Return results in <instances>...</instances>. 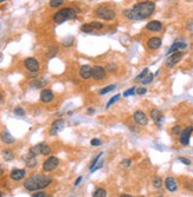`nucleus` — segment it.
<instances>
[{
  "instance_id": "obj_1",
  "label": "nucleus",
  "mask_w": 193,
  "mask_h": 197,
  "mask_svg": "<svg viewBox=\"0 0 193 197\" xmlns=\"http://www.w3.org/2000/svg\"><path fill=\"white\" fill-rule=\"evenodd\" d=\"M155 11V4L153 1L146 0L135 4L133 7L127 8L123 11V14L126 18L130 20H145L149 18Z\"/></svg>"
},
{
  "instance_id": "obj_2",
  "label": "nucleus",
  "mask_w": 193,
  "mask_h": 197,
  "mask_svg": "<svg viewBox=\"0 0 193 197\" xmlns=\"http://www.w3.org/2000/svg\"><path fill=\"white\" fill-rule=\"evenodd\" d=\"M52 182V178L49 177L46 175H40V174H37V175H33L31 177H29L25 183H24V188L29 191H37V190H40L44 189L46 186H49Z\"/></svg>"
},
{
  "instance_id": "obj_3",
  "label": "nucleus",
  "mask_w": 193,
  "mask_h": 197,
  "mask_svg": "<svg viewBox=\"0 0 193 197\" xmlns=\"http://www.w3.org/2000/svg\"><path fill=\"white\" fill-rule=\"evenodd\" d=\"M75 15H76V10L70 8V7H65V8H62V10H59L58 12L54 13V22L56 24H63V22L69 20V19L75 18Z\"/></svg>"
},
{
  "instance_id": "obj_4",
  "label": "nucleus",
  "mask_w": 193,
  "mask_h": 197,
  "mask_svg": "<svg viewBox=\"0 0 193 197\" xmlns=\"http://www.w3.org/2000/svg\"><path fill=\"white\" fill-rule=\"evenodd\" d=\"M96 15L100 19H102V20L110 22V20L115 19L116 12L114 11L111 7H109V6H100L96 10Z\"/></svg>"
},
{
  "instance_id": "obj_5",
  "label": "nucleus",
  "mask_w": 193,
  "mask_h": 197,
  "mask_svg": "<svg viewBox=\"0 0 193 197\" xmlns=\"http://www.w3.org/2000/svg\"><path fill=\"white\" fill-rule=\"evenodd\" d=\"M50 153H51V148H50L47 144H45V143H40V144L34 145V146H32V148L30 149V151H29V155H31L33 157H36V156H38V155L47 156V155H50Z\"/></svg>"
},
{
  "instance_id": "obj_6",
  "label": "nucleus",
  "mask_w": 193,
  "mask_h": 197,
  "mask_svg": "<svg viewBox=\"0 0 193 197\" xmlns=\"http://www.w3.org/2000/svg\"><path fill=\"white\" fill-rule=\"evenodd\" d=\"M24 64H25V67L27 68V71L32 75H36L39 71V62L36 58H32V57L26 58L24 60Z\"/></svg>"
},
{
  "instance_id": "obj_7",
  "label": "nucleus",
  "mask_w": 193,
  "mask_h": 197,
  "mask_svg": "<svg viewBox=\"0 0 193 197\" xmlns=\"http://www.w3.org/2000/svg\"><path fill=\"white\" fill-rule=\"evenodd\" d=\"M58 165H59V159L54 156H51L43 163V170L45 172H50V171H54V169H57Z\"/></svg>"
},
{
  "instance_id": "obj_8",
  "label": "nucleus",
  "mask_w": 193,
  "mask_h": 197,
  "mask_svg": "<svg viewBox=\"0 0 193 197\" xmlns=\"http://www.w3.org/2000/svg\"><path fill=\"white\" fill-rule=\"evenodd\" d=\"M106 73H107V70L104 67H102V66L95 65L91 67V77L95 80H102V79H104Z\"/></svg>"
},
{
  "instance_id": "obj_9",
  "label": "nucleus",
  "mask_w": 193,
  "mask_h": 197,
  "mask_svg": "<svg viewBox=\"0 0 193 197\" xmlns=\"http://www.w3.org/2000/svg\"><path fill=\"white\" fill-rule=\"evenodd\" d=\"M182 57H184V52H181V51H177V52L172 53V55L167 58V60H166V65H167V67H173V66H175L180 60H181Z\"/></svg>"
},
{
  "instance_id": "obj_10",
  "label": "nucleus",
  "mask_w": 193,
  "mask_h": 197,
  "mask_svg": "<svg viewBox=\"0 0 193 197\" xmlns=\"http://www.w3.org/2000/svg\"><path fill=\"white\" fill-rule=\"evenodd\" d=\"M133 118H134L135 123L139 124V125H147V123H148V118H147L146 113L143 111H141V110H138V111L134 112Z\"/></svg>"
},
{
  "instance_id": "obj_11",
  "label": "nucleus",
  "mask_w": 193,
  "mask_h": 197,
  "mask_svg": "<svg viewBox=\"0 0 193 197\" xmlns=\"http://www.w3.org/2000/svg\"><path fill=\"white\" fill-rule=\"evenodd\" d=\"M65 122L63 119H57L51 124V128H50V135H57L64 129Z\"/></svg>"
},
{
  "instance_id": "obj_12",
  "label": "nucleus",
  "mask_w": 193,
  "mask_h": 197,
  "mask_svg": "<svg viewBox=\"0 0 193 197\" xmlns=\"http://www.w3.org/2000/svg\"><path fill=\"white\" fill-rule=\"evenodd\" d=\"M54 99V95L50 88H44V90H42V92H40V102L47 104V103H51Z\"/></svg>"
},
{
  "instance_id": "obj_13",
  "label": "nucleus",
  "mask_w": 193,
  "mask_h": 197,
  "mask_svg": "<svg viewBox=\"0 0 193 197\" xmlns=\"http://www.w3.org/2000/svg\"><path fill=\"white\" fill-rule=\"evenodd\" d=\"M193 132V126H188L186 128L184 131L180 133V143L182 145H188L190 144V137H191V133Z\"/></svg>"
},
{
  "instance_id": "obj_14",
  "label": "nucleus",
  "mask_w": 193,
  "mask_h": 197,
  "mask_svg": "<svg viewBox=\"0 0 193 197\" xmlns=\"http://www.w3.org/2000/svg\"><path fill=\"white\" fill-rule=\"evenodd\" d=\"M150 117L156 125H161L163 122V113L158 109H153L150 111Z\"/></svg>"
},
{
  "instance_id": "obj_15",
  "label": "nucleus",
  "mask_w": 193,
  "mask_h": 197,
  "mask_svg": "<svg viewBox=\"0 0 193 197\" xmlns=\"http://www.w3.org/2000/svg\"><path fill=\"white\" fill-rule=\"evenodd\" d=\"M161 44H162V40H161V38H159V37H152V38L148 39V42H147V46H148V48H150V50H158L161 46Z\"/></svg>"
},
{
  "instance_id": "obj_16",
  "label": "nucleus",
  "mask_w": 193,
  "mask_h": 197,
  "mask_svg": "<svg viewBox=\"0 0 193 197\" xmlns=\"http://www.w3.org/2000/svg\"><path fill=\"white\" fill-rule=\"evenodd\" d=\"M165 186H166V189H167L168 191L174 192V191L178 189V182H177V179L173 178V177H167L166 181H165Z\"/></svg>"
},
{
  "instance_id": "obj_17",
  "label": "nucleus",
  "mask_w": 193,
  "mask_h": 197,
  "mask_svg": "<svg viewBox=\"0 0 193 197\" xmlns=\"http://www.w3.org/2000/svg\"><path fill=\"white\" fill-rule=\"evenodd\" d=\"M26 175V171L24 170V169H14V170H12L11 174H10V177H11L13 181H22L23 178L25 177Z\"/></svg>"
},
{
  "instance_id": "obj_18",
  "label": "nucleus",
  "mask_w": 193,
  "mask_h": 197,
  "mask_svg": "<svg viewBox=\"0 0 193 197\" xmlns=\"http://www.w3.org/2000/svg\"><path fill=\"white\" fill-rule=\"evenodd\" d=\"M186 47H187V44H186L185 42H175V43H173V45L170 47L167 55H172V53H174V52H177V51H180V50H184V48H186Z\"/></svg>"
},
{
  "instance_id": "obj_19",
  "label": "nucleus",
  "mask_w": 193,
  "mask_h": 197,
  "mask_svg": "<svg viewBox=\"0 0 193 197\" xmlns=\"http://www.w3.org/2000/svg\"><path fill=\"white\" fill-rule=\"evenodd\" d=\"M146 28L148 31H152V32H159L162 28V24H161V22H158V20H152L146 25Z\"/></svg>"
},
{
  "instance_id": "obj_20",
  "label": "nucleus",
  "mask_w": 193,
  "mask_h": 197,
  "mask_svg": "<svg viewBox=\"0 0 193 197\" xmlns=\"http://www.w3.org/2000/svg\"><path fill=\"white\" fill-rule=\"evenodd\" d=\"M0 139L2 141V143H5V144H12V143L14 142V137L7 130H4V131L0 133Z\"/></svg>"
},
{
  "instance_id": "obj_21",
  "label": "nucleus",
  "mask_w": 193,
  "mask_h": 197,
  "mask_svg": "<svg viewBox=\"0 0 193 197\" xmlns=\"http://www.w3.org/2000/svg\"><path fill=\"white\" fill-rule=\"evenodd\" d=\"M79 76L83 79H89L91 77V66L82 65L79 67Z\"/></svg>"
},
{
  "instance_id": "obj_22",
  "label": "nucleus",
  "mask_w": 193,
  "mask_h": 197,
  "mask_svg": "<svg viewBox=\"0 0 193 197\" xmlns=\"http://www.w3.org/2000/svg\"><path fill=\"white\" fill-rule=\"evenodd\" d=\"M25 161H26V165L29 168H34L36 164H37V161H36V157H33L31 155H27L25 157Z\"/></svg>"
},
{
  "instance_id": "obj_23",
  "label": "nucleus",
  "mask_w": 193,
  "mask_h": 197,
  "mask_svg": "<svg viewBox=\"0 0 193 197\" xmlns=\"http://www.w3.org/2000/svg\"><path fill=\"white\" fill-rule=\"evenodd\" d=\"M93 197H107V190L103 188H98L94 191Z\"/></svg>"
},
{
  "instance_id": "obj_24",
  "label": "nucleus",
  "mask_w": 193,
  "mask_h": 197,
  "mask_svg": "<svg viewBox=\"0 0 193 197\" xmlns=\"http://www.w3.org/2000/svg\"><path fill=\"white\" fill-rule=\"evenodd\" d=\"M63 4H64V0H50V2H49L50 7H52V8H57V7L62 6Z\"/></svg>"
},
{
  "instance_id": "obj_25",
  "label": "nucleus",
  "mask_w": 193,
  "mask_h": 197,
  "mask_svg": "<svg viewBox=\"0 0 193 197\" xmlns=\"http://www.w3.org/2000/svg\"><path fill=\"white\" fill-rule=\"evenodd\" d=\"M2 156H4V159L5 161H12L13 157H14V155H13V152H12L11 150H4L2 151Z\"/></svg>"
},
{
  "instance_id": "obj_26",
  "label": "nucleus",
  "mask_w": 193,
  "mask_h": 197,
  "mask_svg": "<svg viewBox=\"0 0 193 197\" xmlns=\"http://www.w3.org/2000/svg\"><path fill=\"white\" fill-rule=\"evenodd\" d=\"M153 78H154V75L153 73H148L147 76L145 77L142 80H141V83L143 84V85H147V84H149L152 83V80H153Z\"/></svg>"
},
{
  "instance_id": "obj_27",
  "label": "nucleus",
  "mask_w": 193,
  "mask_h": 197,
  "mask_svg": "<svg viewBox=\"0 0 193 197\" xmlns=\"http://www.w3.org/2000/svg\"><path fill=\"white\" fill-rule=\"evenodd\" d=\"M115 88H116L115 85H108V86H106V88L100 91V95H107L109 92H111L113 90H115Z\"/></svg>"
},
{
  "instance_id": "obj_28",
  "label": "nucleus",
  "mask_w": 193,
  "mask_h": 197,
  "mask_svg": "<svg viewBox=\"0 0 193 197\" xmlns=\"http://www.w3.org/2000/svg\"><path fill=\"white\" fill-rule=\"evenodd\" d=\"M148 73H149V70H148V68H145V70H143V71H142L140 75H138V76H136L135 80H136V82H141V80H142L145 77L147 76Z\"/></svg>"
},
{
  "instance_id": "obj_29",
  "label": "nucleus",
  "mask_w": 193,
  "mask_h": 197,
  "mask_svg": "<svg viewBox=\"0 0 193 197\" xmlns=\"http://www.w3.org/2000/svg\"><path fill=\"white\" fill-rule=\"evenodd\" d=\"M89 25H90V27L93 30H101V28H103V24H101L98 22H89Z\"/></svg>"
},
{
  "instance_id": "obj_30",
  "label": "nucleus",
  "mask_w": 193,
  "mask_h": 197,
  "mask_svg": "<svg viewBox=\"0 0 193 197\" xmlns=\"http://www.w3.org/2000/svg\"><path fill=\"white\" fill-rule=\"evenodd\" d=\"M120 98H121V95H115L114 97H111V98L109 99V102L107 103V109H108V108H110V106H111L114 103H116Z\"/></svg>"
},
{
  "instance_id": "obj_31",
  "label": "nucleus",
  "mask_w": 193,
  "mask_h": 197,
  "mask_svg": "<svg viewBox=\"0 0 193 197\" xmlns=\"http://www.w3.org/2000/svg\"><path fill=\"white\" fill-rule=\"evenodd\" d=\"M161 185H162L161 177H154V179H153V186L156 188V189H159V188H161Z\"/></svg>"
},
{
  "instance_id": "obj_32",
  "label": "nucleus",
  "mask_w": 193,
  "mask_h": 197,
  "mask_svg": "<svg viewBox=\"0 0 193 197\" xmlns=\"http://www.w3.org/2000/svg\"><path fill=\"white\" fill-rule=\"evenodd\" d=\"M13 113L16 115V116H19V117H23V116H25V110L23 109V108H16V109L13 110Z\"/></svg>"
},
{
  "instance_id": "obj_33",
  "label": "nucleus",
  "mask_w": 193,
  "mask_h": 197,
  "mask_svg": "<svg viewBox=\"0 0 193 197\" xmlns=\"http://www.w3.org/2000/svg\"><path fill=\"white\" fill-rule=\"evenodd\" d=\"M81 30H82L84 33H91L93 31H94V30L90 27V25H89V24H84V25L81 27Z\"/></svg>"
},
{
  "instance_id": "obj_34",
  "label": "nucleus",
  "mask_w": 193,
  "mask_h": 197,
  "mask_svg": "<svg viewBox=\"0 0 193 197\" xmlns=\"http://www.w3.org/2000/svg\"><path fill=\"white\" fill-rule=\"evenodd\" d=\"M102 155H103V153L100 152V153H98V155L96 156V157H95V158L93 159V162L90 163V170H91V169H93V168H94V166H95V165L97 164V162H98V159L101 158V156H102Z\"/></svg>"
},
{
  "instance_id": "obj_35",
  "label": "nucleus",
  "mask_w": 193,
  "mask_h": 197,
  "mask_svg": "<svg viewBox=\"0 0 193 197\" xmlns=\"http://www.w3.org/2000/svg\"><path fill=\"white\" fill-rule=\"evenodd\" d=\"M32 197H51V196L47 192H45V191H38V192L33 194Z\"/></svg>"
},
{
  "instance_id": "obj_36",
  "label": "nucleus",
  "mask_w": 193,
  "mask_h": 197,
  "mask_svg": "<svg viewBox=\"0 0 193 197\" xmlns=\"http://www.w3.org/2000/svg\"><path fill=\"white\" fill-rule=\"evenodd\" d=\"M31 86L34 88H40L43 86V83H42L40 80H34L33 83H31Z\"/></svg>"
},
{
  "instance_id": "obj_37",
  "label": "nucleus",
  "mask_w": 193,
  "mask_h": 197,
  "mask_svg": "<svg viewBox=\"0 0 193 197\" xmlns=\"http://www.w3.org/2000/svg\"><path fill=\"white\" fill-rule=\"evenodd\" d=\"M135 90H136L135 88H128V90H127V91H126V92L123 93V96H125V97H128V96H133V95L135 93Z\"/></svg>"
},
{
  "instance_id": "obj_38",
  "label": "nucleus",
  "mask_w": 193,
  "mask_h": 197,
  "mask_svg": "<svg viewBox=\"0 0 193 197\" xmlns=\"http://www.w3.org/2000/svg\"><path fill=\"white\" fill-rule=\"evenodd\" d=\"M132 164V161L130 159H123L122 162H121V165L123 166V168H129Z\"/></svg>"
},
{
  "instance_id": "obj_39",
  "label": "nucleus",
  "mask_w": 193,
  "mask_h": 197,
  "mask_svg": "<svg viewBox=\"0 0 193 197\" xmlns=\"http://www.w3.org/2000/svg\"><path fill=\"white\" fill-rule=\"evenodd\" d=\"M72 42H74V38H72V37H70L69 39L63 40V45H64V46H70V45H72Z\"/></svg>"
},
{
  "instance_id": "obj_40",
  "label": "nucleus",
  "mask_w": 193,
  "mask_h": 197,
  "mask_svg": "<svg viewBox=\"0 0 193 197\" xmlns=\"http://www.w3.org/2000/svg\"><path fill=\"white\" fill-rule=\"evenodd\" d=\"M178 159H179V161H180L181 163H184L185 165H191V161H190V159H187V158H184V157H179Z\"/></svg>"
},
{
  "instance_id": "obj_41",
  "label": "nucleus",
  "mask_w": 193,
  "mask_h": 197,
  "mask_svg": "<svg viewBox=\"0 0 193 197\" xmlns=\"http://www.w3.org/2000/svg\"><path fill=\"white\" fill-rule=\"evenodd\" d=\"M135 92L138 93V95H145L146 92H147V88H139L135 90Z\"/></svg>"
},
{
  "instance_id": "obj_42",
  "label": "nucleus",
  "mask_w": 193,
  "mask_h": 197,
  "mask_svg": "<svg viewBox=\"0 0 193 197\" xmlns=\"http://www.w3.org/2000/svg\"><path fill=\"white\" fill-rule=\"evenodd\" d=\"M49 52H50V53H49V57H50V58H52L54 55H57V48H56V47H52V48H50V50H49Z\"/></svg>"
},
{
  "instance_id": "obj_43",
  "label": "nucleus",
  "mask_w": 193,
  "mask_h": 197,
  "mask_svg": "<svg viewBox=\"0 0 193 197\" xmlns=\"http://www.w3.org/2000/svg\"><path fill=\"white\" fill-rule=\"evenodd\" d=\"M90 144H91L93 146H97V145H101V141H100V139H97V138H94V139H91Z\"/></svg>"
},
{
  "instance_id": "obj_44",
  "label": "nucleus",
  "mask_w": 193,
  "mask_h": 197,
  "mask_svg": "<svg viewBox=\"0 0 193 197\" xmlns=\"http://www.w3.org/2000/svg\"><path fill=\"white\" fill-rule=\"evenodd\" d=\"M173 133H180V126H174L173 128Z\"/></svg>"
},
{
  "instance_id": "obj_45",
  "label": "nucleus",
  "mask_w": 193,
  "mask_h": 197,
  "mask_svg": "<svg viewBox=\"0 0 193 197\" xmlns=\"http://www.w3.org/2000/svg\"><path fill=\"white\" fill-rule=\"evenodd\" d=\"M82 179H83V178H82V176H79V177H78V178H77V179L75 181V186L79 185V183L82 182Z\"/></svg>"
},
{
  "instance_id": "obj_46",
  "label": "nucleus",
  "mask_w": 193,
  "mask_h": 197,
  "mask_svg": "<svg viewBox=\"0 0 193 197\" xmlns=\"http://www.w3.org/2000/svg\"><path fill=\"white\" fill-rule=\"evenodd\" d=\"M94 112H95V110H94V109H91V108H90V109L88 110V113H89V115H90V113H94Z\"/></svg>"
},
{
  "instance_id": "obj_47",
  "label": "nucleus",
  "mask_w": 193,
  "mask_h": 197,
  "mask_svg": "<svg viewBox=\"0 0 193 197\" xmlns=\"http://www.w3.org/2000/svg\"><path fill=\"white\" fill-rule=\"evenodd\" d=\"M2 102H4V96H2L1 93H0V104H1Z\"/></svg>"
},
{
  "instance_id": "obj_48",
  "label": "nucleus",
  "mask_w": 193,
  "mask_h": 197,
  "mask_svg": "<svg viewBox=\"0 0 193 197\" xmlns=\"http://www.w3.org/2000/svg\"><path fill=\"white\" fill-rule=\"evenodd\" d=\"M120 197H133V196H130V195H126V194H125V195H121Z\"/></svg>"
},
{
  "instance_id": "obj_49",
  "label": "nucleus",
  "mask_w": 193,
  "mask_h": 197,
  "mask_svg": "<svg viewBox=\"0 0 193 197\" xmlns=\"http://www.w3.org/2000/svg\"><path fill=\"white\" fill-rule=\"evenodd\" d=\"M4 1H6V0H0V4H1V2H4Z\"/></svg>"
},
{
  "instance_id": "obj_50",
  "label": "nucleus",
  "mask_w": 193,
  "mask_h": 197,
  "mask_svg": "<svg viewBox=\"0 0 193 197\" xmlns=\"http://www.w3.org/2000/svg\"><path fill=\"white\" fill-rule=\"evenodd\" d=\"M0 197H1V192H0Z\"/></svg>"
},
{
  "instance_id": "obj_51",
  "label": "nucleus",
  "mask_w": 193,
  "mask_h": 197,
  "mask_svg": "<svg viewBox=\"0 0 193 197\" xmlns=\"http://www.w3.org/2000/svg\"><path fill=\"white\" fill-rule=\"evenodd\" d=\"M158 197H162V196H158Z\"/></svg>"
}]
</instances>
